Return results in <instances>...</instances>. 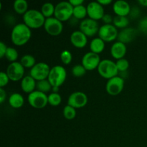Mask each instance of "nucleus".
Here are the masks:
<instances>
[{
  "label": "nucleus",
  "instance_id": "obj_37",
  "mask_svg": "<svg viewBox=\"0 0 147 147\" xmlns=\"http://www.w3.org/2000/svg\"><path fill=\"white\" fill-rule=\"evenodd\" d=\"M140 15V9L138 7H133L131 9L129 16L131 19H136Z\"/></svg>",
  "mask_w": 147,
  "mask_h": 147
},
{
  "label": "nucleus",
  "instance_id": "obj_20",
  "mask_svg": "<svg viewBox=\"0 0 147 147\" xmlns=\"http://www.w3.org/2000/svg\"><path fill=\"white\" fill-rule=\"evenodd\" d=\"M20 86H21L22 90L24 93L30 94L35 90L37 82L31 76H26L21 80Z\"/></svg>",
  "mask_w": 147,
  "mask_h": 147
},
{
  "label": "nucleus",
  "instance_id": "obj_2",
  "mask_svg": "<svg viewBox=\"0 0 147 147\" xmlns=\"http://www.w3.org/2000/svg\"><path fill=\"white\" fill-rule=\"evenodd\" d=\"M46 18L37 9H29L23 15L24 23L30 29H38L44 26Z\"/></svg>",
  "mask_w": 147,
  "mask_h": 147
},
{
  "label": "nucleus",
  "instance_id": "obj_3",
  "mask_svg": "<svg viewBox=\"0 0 147 147\" xmlns=\"http://www.w3.org/2000/svg\"><path fill=\"white\" fill-rule=\"evenodd\" d=\"M67 78V71L62 65H55L50 69L47 80L53 87L60 88L65 83Z\"/></svg>",
  "mask_w": 147,
  "mask_h": 147
},
{
  "label": "nucleus",
  "instance_id": "obj_29",
  "mask_svg": "<svg viewBox=\"0 0 147 147\" xmlns=\"http://www.w3.org/2000/svg\"><path fill=\"white\" fill-rule=\"evenodd\" d=\"M62 97L58 93H53L48 95V104L52 106H57L61 103Z\"/></svg>",
  "mask_w": 147,
  "mask_h": 147
},
{
  "label": "nucleus",
  "instance_id": "obj_44",
  "mask_svg": "<svg viewBox=\"0 0 147 147\" xmlns=\"http://www.w3.org/2000/svg\"><path fill=\"white\" fill-rule=\"evenodd\" d=\"M59 88H60L59 87H53V89H52L53 93H58Z\"/></svg>",
  "mask_w": 147,
  "mask_h": 147
},
{
  "label": "nucleus",
  "instance_id": "obj_15",
  "mask_svg": "<svg viewBox=\"0 0 147 147\" xmlns=\"http://www.w3.org/2000/svg\"><path fill=\"white\" fill-rule=\"evenodd\" d=\"M87 11L88 18L98 21L102 20L105 14L104 8L100 3L96 1H91L87 5Z\"/></svg>",
  "mask_w": 147,
  "mask_h": 147
},
{
  "label": "nucleus",
  "instance_id": "obj_6",
  "mask_svg": "<svg viewBox=\"0 0 147 147\" xmlns=\"http://www.w3.org/2000/svg\"><path fill=\"white\" fill-rule=\"evenodd\" d=\"M27 100L30 106L36 109H43L48 104V96L37 90L30 93Z\"/></svg>",
  "mask_w": 147,
  "mask_h": 147
},
{
  "label": "nucleus",
  "instance_id": "obj_41",
  "mask_svg": "<svg viewBox=\"0 0 147 147\" xmlns=\"http://www.w3.org/2000/svg\"><path fill=\"white\" fill-rule=\"evenodd\" d=\"M69 2L72 4V6H73V7H75L83 4L84 1H83V0H70Z\"/></svg>",
  "mask_w": 147,
  "mask_h": 147
},
{
  "label": "nucleus",
  "instance_id": "obj_21",
  "mask_svg": "<svg viewBox=\"0 0 147 147\" xmlns=\"http://www.w3.org/2000/svg\"><path fill=\"white\" fill-rule=\"evenodd\" d=\"M105 42L100 37H96L91 40L90 43V52L99 55L104 50Z\"/></svg>",
  "mask_w": 147,
  "mask_h": 147
},
{
  "label": "nucleus",
  "instance_id": "obj_23",
  "mask_svg": "<svg viewBox=\"0 0 147 147\" xmlns=\"http://www.w3.org/2000/svg\"><path fill=\"white\" fill-rule=\"evenodd\" d=\"M13 8L16 13L24 15L28 11V3L26 0H15L13 4Z\"/></svg>",
  "mask_w": 147,
  "mask_h": 147
},
{
  "label": "nucleus",
  "instance_id": "obj_13",
  "mask_svg": "<svg viewBox=\"0 0 147 147\" xmlns=\"http://www.w3.org/2000/svg\"><path fill=\"white\" fill-rule=\"evenodd\" d=\"M88 96L85 93L81 91H76L70 95L67 99V105L75 108L80 109L86 106L88 103Z\"/></svg>",
  "mask_w": 147,
  "mask_h": 147
},
{
  "label": "nucleus",
  "instance_id": "obj_42",
  "mask_svg": "<svg viewBox=\"0 0 147 147\" xmlns=\"http://www.w3.org/2000/svg\"><path fill=\"white\" fill-rule=\"evenodd\" d=\"M98 2L100 3L102 6H106L113 2L112 0H98Z\"/></svg>",
  "mask_w": 147,
  "mask_h": 147
},
{
  "label": "nucleus",
  "instance_id": "obj_16",
  "mask_svg": "<svg viewBox=\"0 0 147 147\" xmlns=\"http://www.w3.org/2000/svg\"><path fill=\"white\" fill-rule=\"evenodd\" d=\"M70 42L76 48H84L88 43V37L80 30H76L70 34Z\"/></svg>",
  "mask_w": 147,
  "mask_h": 147
},
{
  "label": "nucleus",
  "instance_id": "obj_8",
  "mask_svg": "<svg viewBox=\"0 0 147 147\" xmlns=\"http://www.w3.org/2000/svg\"><path fill=\"white\" fill-rule=\"evenodd\" d=\"M98 34V37L105 42H111L117 39L119 31L113 24H103L99 28Z\"/></svg>",
  "mask_w": 147,
  "mask_h": 147
},
{
  "label": "nucleus",
  "instance_id": "obj_25",
  "mask_svg": "<svg viewBox=\"0 0 147 147\" xmlns=\"http://www.w3.org/2000/svg\"><path fill=\"white\" fill-rule=\"evenodd\" d=\"M88 15V11H87V7L84 6L83 4L78 7H75L73 9V16L77 20H85L86 16Z\"/></svg>",
  "mask_w": 147,
  "mask_h": 147
},
{
  "label": "nucleus",
  "instance_id": "obj_24",
  "mask_svg": "<svg viewBox=\"0 0 147 147\" xmlns=\"http://www.w3.org/2000/svg\"><path fill=\"white\" fill-rule=\"evenodd\" d=\"M55 9V6H54L53 3L46 2L42 5L40 11L43 14V16L47 19L52 17L54 15Z\"/></svg>",
  "mask_w": 147,
  "mask_h": 147
},
{
  "label": "nucleus",
  "instance_id": "obj_38",
  "mask_svg": "<svg viewBox=\"0 0 147 147\" xmlns=\"http://www.w3.org/2000/svg\"><path fill=\"white\" fill-rule=\"evenodd\" d=\"M101 20L104 22V24H113V17L111 14H105Z\"/></svg>",
  "mask_w": 147,
  "mask_h": 147
},
{
  "label": "nucleus",
  "instance_id": "obj_36",
  "mask_svg": "<svg viewBox=\"0 0 147 147\" xmlns=\"http://www.w3.org/2000/svg\"><path fill=\"white\" fill-rule=\"evenodd\" d=\"M139 28L142 32L147 34V17H144L139 21Z\"/></svg>",
  "mask_w": 147,
  "mask_h": 147
},
{
  "label": "nucleus",
  "instance_id": "obj_4",
  "mask_svg": "<svg viewBox=\"0 0 147 147\" xmlns=\"http://www.w3.org/2000/svg\"><path fill=\"white\" fill-rule=\"evenodd\" d=\"M97 69L99 75L108 80L118 76L119 73L116 63L109 59L101 60Z\"/></svg>",
  "mask_w": 147,
  "mask_h": 147
},
{
  "label": "nucleus",
  "instance_id": "obj_11",
  "mask_svg": "<svg viewBox=\"0 0 147 147\" xmlns=\"http://www.w3.org/2000/svg\"><path fill=\"white\" fill-rule=\"evenodd\" d=\"M10 80L14 82L22 80L24 77V67L20 62L11 63L7 68L6 71Z\"/></svg>",
  "mask_w": 147,
  "mask_h": 147
},
{
  "label": "nucleus",
  "instance_id": "obj_33",
  "mask_svg": "<svg viewBox=\"0 0 147 147\" xmlns=\"http://www.w3.org/2000/svg\"><path fill=\"white\" fill-rule=\"evenodd\" d=\"M116 64L119 73H124V72H126L129 67V61L125 58L118 60L116 61Z\"/></svg>",
  "mask_w": 147,
  "mask_h": 147
},
{
  "label": "nucleus",
  "instance_id": "obj_30",
  "mask_svg": "<svg viewBox=\"0 0 147 147\" xmlns=\"http://www.w3.org/2000/svg\"><path fill=\"white\" fill-rule=\"evenodd\" d=\"M18 52L16 50L15 48L11 47H8L7 50V53H6L5 57L7 59V60H9L11 63H14V62H17L16 60L18 58Z\"/></svg>",
  "mask_w": 147,
  "mask_h": 147
},
{
  "label": "nucleus",
  "instance_id": "obj_19",
  "mask_svg": "<svg viewBox=\"0 0 147 147\" xmlns=\"http://www.w3.org/2000/svg\"><path fill=\"white\" fill-rule=\"evenodd\" d=\"M126 51H127V48H126V44L119 41L113 43V45L111 47V56L117 60L123 58L126 55Z\"/></svg>",
  "mask_w": 147,
  "mask_h": 147
},
{
  "label": "nucleus",
  "instance_id": "obj_43",
  "mask_svg": "<svg viewBox=\"0 0 147 147\" xmlns=\"http://www.w3.org/2000/svg\"><path fill=\"white\" fill-rule=\"evenodd\" d=\"M138 3L143 7H147V0H139Z\"/></svg>",
  "mask_w": 147,
  "mask_h": 147
},
{
  "label": "nucleus",
  "instance_id": "obj_34",
  "mask_svg": "<svg viewBox=\"0 0 147 147\" xmlns=\"http://www.w3.org/2000/svg\"><path fill=\"white\" fill-rule=\"evenodd\" d=\"M60 60L64 65H69L73 60L72 53L67 50H63L60 54Z\"/></svg>",
  "mask_w": 147,
  "mask_h": 147
},
{
  "label": "nucleus",
  "instance_id": "obj_35",
  "mask_svg": "<svg viewBox=\"0 0 147 147\" xmlns=\"http://www.w3.org/2000/svg\"><path fill=\"white\" fill-rule=\"evenodd\" d=\"M10 79L6 72L1 71L0 73V88L5 87L9 82Z\"/></svg>",
  "mask_w": 147,
  "mask_h": 147
},
{
  "label": "nucleus",
  "instance_id": "obj_27",
  "mask_svg": "<svg viewBox=\"0 0 147 147\" xmlns=\"http://www.w3.org/2000/svg\"><path fill=\"white\" fill-rule=\"evenodd\" d=\"M20 63L24 68H30L34 67L36 64V60L34 56L31 55H24L20 59Z\"/></svg>",
  "mask_w": 147,
  "mask_h": 147
},
{
  "label": "nucleus",
  "instance_id": "obj_18",
  "mask_svg": "<svg viewBox=\"0 0 147 147\" xmlns=\"http://www.w3.org/2000/svg\"><path fill=\"white\" fill-rule=\"evenodd\" d=\"M131 9L130 4L124 0H118L113 4V12L116 16L127 17L130 13Z\"/></svg>",
  "mask_w": 147,
  "mask_h": 147
},
{
  "label": "nucleus",
  "instance_id": "obj_22",
  "mask_svg": "<svg viewBox=\"0 0 147 147\" xmlns=\"http://www.w3.org/2000/svg\"><path fill=\"white\" fill-rule=\"evenodd\" d=\"M9 104L14 109H20L24 103V97L20 93H14L9 98Z\"/></svg>",
  "mask_w": 147,
  "mask_h": 147
},
{
  "label": "nucleus",
  "instance_id": "obj_31",
  "mask_svg": "<svg viewBox=\"0 0 147 147\" xmlns=\"http://www.w3.org/2000/svg\"><path fill=\"white\" fill-rule=\"evenodd\" d=\"M63 116L67 120H72L76 116V110L75 108L67 105L63 109Z\"/></svg>",
  "mask_w": 147,
  "mask_h": 147
},
{
  "label": "nucleus",
  "instance_id": "obj_1",
  "mask_svg": "<svg viewBox=\"0 0 147 147\" xmlns=\"http://www.w3.org/2000/svg\"><path fill=\"white\" fill-rule=\"evenodd\" d=\"M32 37L31 29L24 23L15 24L11 30V40L17 46H22L29 42Z\"/></svg>",
  "mask_w": 147,
  "mask_h": 147
},
{
  "label": "nucleus",
  "instance_id": "obj_26",
  "mask_svg": "<svg viewBox=\"0 0 147 147\" xmlns=\"http://www.w3.org/2000/svg\"><path fill=\"white\" fill-rule=\"evenodd\" d=\"M113 24L119 29H125L129 24V20L127 17H122V16H116L113 17Z\"/></svg>",
  "mask_w": 147,
  "mask_h": 147
},
{
  "label": "nucleus",
  "instance_id": "obj_17",
  "mask_svg": "<svg viewBox=\"0 0 147 147\" xmlns=\"http://www.w3.org/2000/svg\"><path fill=\"white\" fill-rule=\"evenodd\" d=\"M137 34V30L131 27H126L119 32L117 40L122 43H129L133 41Z\"/></svg>",
  "mask_w": 147,
  "mask_h": 147
},
{
  "label": "nucleus",
  "instance_id": "obj_5",
  "mask_svg": "<svg viewBox=\"0 0 147 147\" xmlns=\"http://www.w3.org/2000/svg\"><path fill=\"white\" fill-rule=\"evenodd\" d=\"M73 9L68 1H60L55 5L54 17L60 22H65L70 20L73 16Z\"/></svg>",
  "mask_w": 147,
  "mask_h": 147
},
{
  "label": "nucleus",
  "instance_id": "obj_14",
  "mask_svg": "<svg viewBox=\"0 0 147 147\" xmlns=\"http://www.w3.org/2000/svg\"><path fill=\"white\" fill-rule=\"evenodd\" d=\"M100 58L99 55L92 52H88L83 55L82 58V65L86 70H93L98 68L100 63Z\"/></svg>",
  "mask_w": 147,
  "mask_h": 147
},
{
  "label": "nucleus",
  "instance_id": "obj_7",
  "mask_svg": "<svg viewBox=\"0 0 147 147\" xmlns=\"http://www.w3.org/2000/svg\"><path fill=\"white\" fill-rule=\"evenodd\" d=\"M50 67L47 63L40 62L36 63L35 65L30 69V76H31L36 81L47 79L50 71Z\"/></svg>",
  "mask_w": 147,
  "mask_h": 147
},
{
  "label": "nucleus",
  "instance_id": "obj_28",
  "mask_svg": "<svg viewBox=\"0 0 147 147\" xmlns=\"http://www.w3.org/2000/svg\"><path fill=\"white\" fill-rule=\"evenodd\" d=\"M36 88H37V90H39V91L42 92V93H48V92L51 91L52 89H53V86H52L50 81H49L47 79H45V80L37 81V86H36Z\"/></svg>",
  "mask_w": 147,
  "mask_h": 147
},
{
  "label": "nucleus",
  "instance_id": "obj_32",
  "mask_svg": "<svg viewBox=\"0 0 147 147\" xmlns=\"http://www.w3.org/2000/svg\"><path fill=\"white\" fill-rule=\"evenodd\" d=\"M86 71L87 70L83 67V65H76L72 67L71 70L73 76L77 78H80L86 75Z\"/></svg>",
  "mask_w": 147,
  "mask_h": 147
},
{
  "label": "nucleus",
  "instance_id": "obj_40",
  "mask_svg": "<svg viewBox=\"0 0 147 147\" xmlns=\"http://www.w3.org/2000/svg\"><path fill=\"white\" fill-rule=\"evenodd\" d=\"M7 98V93L3 88H0V103H3Z\"/></svg>",
  "mask_w": 147,
  "mask_h": 147
},
{
  "label": "nucleus",
  "instance_id": "obj_12",
  "mask_svg": "<svg viewBox=\"0 0 147 147\" xmlns=\"http://www.w3.org/2000/svg\"><path fill=\"white\" fill-rule=\"evenodd\" d=\"M99 25L97 21L90 18H86L80 23V30L87 37H93L99 31Z\"/></svg>",
  "mask_w": 147,
  "mask_h": 147
},
{
  "label": "nucleus",
  "instance_id": "obj_9",
  "mask_svg": "<svg viewBox=\"0 0 147 147\" xmlns=\"http://www.w3.org/2000/svg\"><path fill=\"white\" fill-rule=\"evenodd\" d=\"M43 27L47 34L54 37L60 35L63 30V22L55 17L46 19Z\"/></svg>",
  "mask_w": 147,
  "mask_h": 147
},
{
  "label": "nucleus",
  "instance_id": "obj_10",
  "mask_svg": "<svg viewBox=\"0 0 147 147\" xmlns=\"http://www.w3.org/2000/svg\"><path fill=\"white\" fill-rule=\"evenodd\" d=\"M124 88V79L121 76H116L108 80L106 85V90L111 96L120 94Z\"/></svg>",
  "mask_w": 147,
  "mask_h": 147
},
{
  "label": "nucleus",
  "instance_id": "obj_39",
  "mask_svg": "<svg viewBox=\"0 0 147 147\" xmlns=\"http://www.w3.org/2000/svg\"><path fill=\"white\" fill-rule=\"evenodd\" d=\"M7 48H8V47L6 45L5 43L3 42L2 41L0 42V57L1 58H3L5 56Z\"/></svg>",
  "mask_w": 147,
  "mask_h": 147
}]
</instances>
